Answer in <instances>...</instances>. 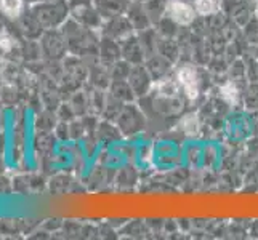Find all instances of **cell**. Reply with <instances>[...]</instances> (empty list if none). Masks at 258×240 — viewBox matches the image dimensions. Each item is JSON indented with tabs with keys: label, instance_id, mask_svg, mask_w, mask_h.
I'll return each instance as SVG.
<instances>
[{
	"label": "cell",
	"instance_id": "1",
	"mask_svg": "<svg viewBox=\"0 0 258 240\" xmlns=\"http://www.w3.org/2000/svg\"><path fill=\"white\" fill-rule=\"evenodd\" d=\"M168 13H170L173 20L180 24H189L194 20L192 8L183 2H178V0H173V2L168 4Z\"/></svg>",
	"mask_w": 258,
	"mask_h": 240
},
{
	"label": "cell",
	"instance_id": "2",
	"mask_svg": "<svg viewBox=\"0 0 258 240\" xmlns=\"http://www.w3.org/2000/svg\"><path fill=\"white\" fill-rule=\"evenodd\" d=\"M178 78H180L184 90L188 92L189 98H194L198 95V82H196V72L192 67L189 66L183 67L180 72H178Z\"/></svg>",
	"mask_w": 258,
	"mask_h": 240
},
{
	"label": "cell",
	"instance_id": "3",
	"mask_svg": "<svg viewBox=\"0 0 258 240\" xmlns=\"http://www.w3.org/2000/svg\"><path fill=\"white\" fill-rule=\"evenodd\" d=\"M0 5H2V10L8 16H18V13L21 12L23 2L21 0H0Z\"/></svg>",
	"mask_w": 258,
	"mask_h": 240
},
{
	"label": "cell",
	"instance_id": "4",
	"mask_svg": "<svg viewBox=\"0 0 258 240\" xmlns=\"http://www.w3.org/2000/svg\"><path fill=\"white\" fill-rule=\"evenodd\" d=\"M215 2L213 0H196V10H198L201 15H209L215 12Z\"/></svg>",
	"mask_w": 258,
	"mask_h": 240
},
{
	"label": "cell",
	"instance_id": "5",
	"mask_svg": "<svg viewBox=\"0 0 258 240\" xmlns=\"http://www.w3.org/2000/svg\"><path fill=\"white\" fill-rule=\"evenodd\" d=\"M221 93H223V98H225L228 103H236L237 101V90L231 84H228L226 87H223Z\"/></svg>",
	"mask_w": 258,
	"mask_h": 240
},
{
	"label": "cell",
	"instance_id": "6",
	"mask_svg": "<svg viewBox=\"0 0 258 240\" xmlns=\"http://www.w3.org/2000/svg\"><path fill=\"white\" fill-rule=\"evenodd\" d=\"M0 47H2L4 50H10L12 48V37L8 34L0 35Z\"/></svg>",
	"mask_w": 258,
	"mask_h": 240
},
{
	"label": "cell",
	"instance_id": "7",
	"mask_svg": "<svg viewBox=\"0 0 258 240\" xmlns=\"http://www.w3.org/2000/svg\"><path fill=\"white\" fill-rule=\"evenodd\" d=\"M256 2H258V0H256Z\"/></svg>",
	"mask_w": 258,
	"mask_h": 240
}]
</instances>
